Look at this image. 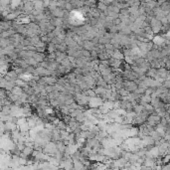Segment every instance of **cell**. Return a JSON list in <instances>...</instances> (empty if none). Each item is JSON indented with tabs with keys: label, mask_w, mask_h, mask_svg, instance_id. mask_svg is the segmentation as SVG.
Returning a JSON list of instances; mask_svg holds the SVG:
<instances>
[{
	"label": "cell",
	"mask_w": 170,
	"mask_h": 170,
	"mask_svg": "<svg viewBox=\"0 0 170 170\" xmlns=\"http://www.w3.org/2000/svg\"><path fill=\"white\" fill-rule=\"evenodd\" d=\"M74 169L75 170H88L87 166L82 162L81 160H74Z\"/></svg>",
	"instance_id": "3957f363"
},
{
	"label": "cell",
	"mask_w": 170,
	"mask_h": 170,
	"mask_svg": "<svg viewBox=\"0 0 170 170\" xmlns=\"http://www.w3.org/2000/svg\"><path fill=\"white\" fill-rule=\"evenodd\" d=\"M149 135H150V136H151V137L154 139V141H155V142H157V141H159V140H161V139H162V137H161V136H160V135L157 133V131H156V130H153L152 132H150V133H149Z\"/></svg>",
	"instance_id": "9c48e42d"
},
{
	"label": "cell",
	"mask_w": 170,
	"mask_h": 170,
	"mask_svg": "<svg viewBox=\"0 0 170 170\" xmlns=\"http://www.w3.org/2000/svg\"><path fill=\"white\" fill-rule=\"evenodd\" d=\"M73 8V5L71 4V2H67L66 3V6H65V9L64 10H67V11H71Z\"/></svg>",
	"instance_id": "30bf717a"
},
{
	"label": "cell",
	"mask_w": 170,
	"mask_h": 170,
	"mask_svg": "<svg viewBox=\"0 0 170 170\" xmlns=\"http://www.w3.org/2000/svg\"><path fill=\"white\" fill-rule=\"evenodd\" d=\"M33 151H34V148L27 147V146H25L24 150L22 151V153L25 156H26V157H28V158H29V157H31V156H32V154H33Z\"/></svg>",
	"instance_id": "5b68a950"
},
{
	"label": "cell",
	"mask_w": 170,
	"mask_h": 170,
	"mask_svg": "<svg viewBox=\"0 0 170 170\" xmlns=\"http://www.w3.org/2000/svg\"><path fill=\"white\" fill-rule=\"evenodd\" d=\"M133 111H134L136 114H140V113H142V112L144 111V105H142V104H136V105L133 108Z\"/></svg>",
	"instance_id": "52a82bcc"
},
{
	"label": "cell",
	"mask_w": 170,
	"mask_h": 170,
	"mask_svg": "<svg viewBox=\"0 0 170 170\" xmlns=\"http://www.w3.org/2000/svg\"><path fill=\"white\" fill-rule=\"evenodd\" d=\"M104 100L101 96L91 97L89 102V109H100L104 104Z\"/></svg>",
	"instance_id": "6da1fadb"
},
{
	"label": "cell",
	"mask_w": 170,
	"mask_h": 170,
	"mask_svg": "<svg viewBox=\"0 0 170 170\" xmlns=\"http://www.w3.org/2000/svg\"><path fill=\"white\" fill-rule=\"evenodd\" d=\"M108 8H109V6H106V5L104 4V2H97V5H96V9H97L99 11H101L102 13L105 12V11L108 10Z\"/></svg>",
	"instance_id": "8992f818"
},
{
	"label": "cell",
	"mask_w": 170,
	"mask_h": 170,
	"mask_svg": "<svg viewBox=\"0 0 170 170\" xmlns=\"http://www.w3.org/2000/svg\"><path fill=\"white\" fill-rule=\"evenodd\" d=\"M10 93H11V94H13V95H15V96H20L23 93H24V91H23L22 88H20V87H17V86H16V87H15L14 89L12 90Z\"/></svg>",
	"instance_id": "ba28073f"
},
{
	"label": "cell",
	"mask_w": 170,
	"mask_h": 170,
	"mask_svg": "<svg viewBox=\"0 0 170 170\" xmlns=\"http://www.w3.org/2000/svg\"><path fill=\"white\" fill-rule=\"evenodd\" d=\"M168 94H169V95H170V90H169V91H168Z\"/></svg>",
	"instance_id": "7c38bea8"
},
{
	"label": "cell",
	"mask_w": 170,
	"mask_h": 170,
	"mask_svg": "<svg viewBox=\"0 0 170 170\" xmlns=\"http://www.w3.org/2000/svg\"><path fill=\"white\" fill-rule=\"evenodd\" d=\"M160 121H161V118H160V117H158L155 112H153V113H152V114H150V115H149V118H147L146 123L149 124V126H153V127H156L158 124H160Z\"/></svg>",
	"instance_id": "7a4b0ae2"
},
{
	"label": "cell",
	"mask_w": 170,
	"mask_h": 170,
	"mask_svg": "<svg viewBox=\"0 0 170 170\" xmlns=\"http://www.w3.org/2000/svg\"><path fill=\"white\" fill-rule=\"evenodd\" d=\"M152 170H156V169H155V168H153V169H152Z\"/></svg>",
	"instance_id": "4fadbf2b"
},
{
	"label": "cell",
	"mask_w": 170,
	"mask_h": 170,
	"mask_svg": "<svg viewBox=\"0 0 170 170\" xmlns=\"http://www.w3.org/2000/svg\"><path fill=\"white\" fill-rule=\"evenodd\" d=\"M165 69L168 70V71H170V60L169 59L165 62Z\"/></svg>",
	"instance_id": "8fae6325"
},
{
	"label": "cell",
	"mask_w": 170,
	"mask_h": 170,
	"mask_svg": "<svg viewBox=\"0 0 170 170\" xmlns=\"http://www.w3.org/2000/svg\"><path fill=\"white\" fill-rule=\"evenodd\" d=\"M145 76H146L147 78L155 79L156 76H157V70H156V69H152V68H150V69L147 71V73H146Z\"/></svg>",
	"instance_id": "277c9868"
}]
</instances>
